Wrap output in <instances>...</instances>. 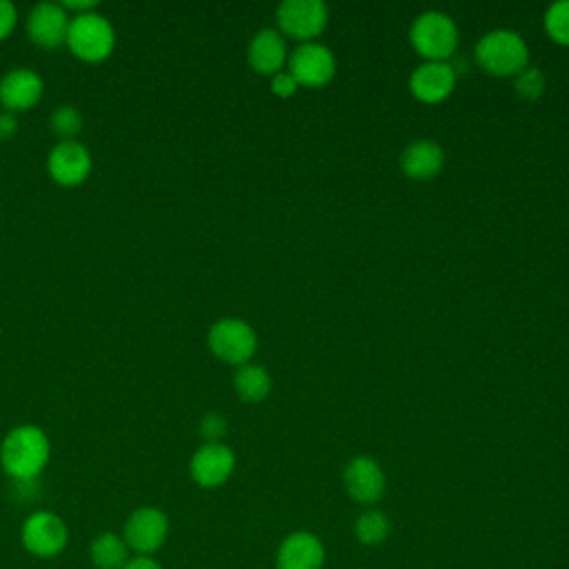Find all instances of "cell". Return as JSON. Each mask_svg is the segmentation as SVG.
Listing matches in <instances>:
<instances>
[{
  "label": "cell",
  "mask_w": 569,
  "mask_h": 569,
  "mask_svg": "<svg viewBox=\"0 0 569 569\" xmlns=\"http://www.w3.org/2000/svg\"><path fill=\"white\" fill-rule=\"evenodd\" d=\"M51 458L49 436L38 425H18L0 442V465L16 482H33Z\"/></svg>",
  "instance_id": "obj_1"
},
{
  "label": "cell",
  "mask_w": 569,
  "mask_h": 569,
  "mask_svg": "<svg viewBox=\"0 0 569 569\" xmlns=\"http://www.w3.org/2000/svg\"><path fill=\"white\" fill-rule=\"evenodd\" d=\"M67 47L78 60L87 64H98L113 53V47H116L113 24L98 11L73 16L69 22Z\"/></svg>",
  "instance_id": "obj_2"
},
{
  "label": "cell",
  "mask_w": 569,
  "mask_h": 569,
  "mask_svg": "<svg viewBox=\"0 0 569 569\" xmlns=\"http://www.w3.org/2000/svg\"><path fill=\"white\" fill-rule=\"evenodd\" d=\"M525 40L509 29L485 33L476 44V62L491 76H516L527 67Z\"/></svg>",
  "instance_id": "obj_3"
},
{
  "label": "cell",
  "mask_w": 569,
  "mask_h": 569,
  "mask_svg": "<svg viewBox=\"0 0 569 569\" xmlns=\"http://www.w3.org/2000/svg\"><path fill=\"white\" fill-rule=\"evenodd\" d=\"M20 542L33 558H56L69 542V527L58 513L36 509L20 527Z\"/></svg>",
  "instance_id": "obj_4"
},
{
  "label": "cell",
  "mask_w": 569,
  "mask_h": 569,
  "mask_svg": "<svg viewBox=\"0 0 569 569\" xmlns=\"http://www.w3.org/2000/svg\"><path fill=\"white\" fill-rule=\"evenodd\" d=\"M409 38L420 56L431 62H445L458 47V27L447 13L427 11L411 24Z\"/></svg>",
  "instance_id": "obj_5"
},
{
  "label": "cell",
  "mask_w": 569,
  "mask_h": 569,
  "mask_svg": "<svg viewBox=\"0 0 569 569\" xmlns=\"http://www.w3.org/2000/svg\"><path fill=\"white\" fill-rule=\"evenodd\" d=\"M120 536L133 556H153L167 542L169 518L158 507H136L127 516Z\"/></svg>",
  "instance_id": "obj_6"
},
{
  "label": "cell",
  "mask_w": 569,
  "mask_h": 569,
  "mask_svg": "<svg viewBox=\"0 0 569 569\" xmlns=\"http://www.w3.org/2000/svg\"><path fill=\"white\" fill-rule=\"evenodd\" d=\"M207 345L216 358L229 365H247L256 353L258 338L249 322L240 318H220L207 333Z\"/></svg>",
  "instance_id": "obj_7"
},
{
  "label": "cell",
  "mask_w": 569,
  "mask_h": 569,
  "mask_svg": "<svg viewBox=\"0 0 569 569\" xmlns=\"http://www.w3.org/2000/svg\"><path fill=\"white\" fill-rule=\"evenodd\" d=\"M91 153L78 140H60L47 156V173L60 187H78L91 173Z\"/></svg>",
  "instance_id": "obj_8"
},
{
  "label": "cell",
  "mask_w": 569,
  "mask_h": 569,
  "mask_svg": "<svg viewBox=\"0 0 569 569\" xmlns=\"http://www.w3.org/2000/svg\"><path fill=\"white\" fill-rule=\"evenodd\" d=\"M276 20L282 33L309 42L325 29L327 7L320 0H284L276 11Z\"/></svg>",
  "instance_id": "obj_9"
},
{
  "label": "cell",
  "mask_w": 569,
  "mask_h": 569,
  "mask_svg": "<svg viewBox=\"0 0 569 569\" xmlns=\"http://www.w3.org/2000/svg\"><path fill=\"white\" fill-rule=\"evenodd\" d=\"M236 467L233 451L222 442H204L189 460V476L198 487L216 489L224 485Z\"/></svg>",
  "instance_id": "obj_10"
},
{
  "label": "cell",
  "mask_w": 569,
  "mask_h": 569,
  "mask_svg": "<svg viewBox=\"0 0 569 569\" xmlns=\"http://www.w3.org/2000/svg\"><path fill=\"white\" fill-rule=\"evenodd\" d=\"M71 16L60 2H40L27 16V36L42 49H58L67 44Z\"/></svg>",
  "instance_id": "obj_11"
},
{
  "label": "cell",
  "mask_w": 569,
  "mask_h": 569,
  "mask_svg": "<svg viewBox=\"0 0 569 569\" xmlns=\"http://www.w3.org/2000/svg\"><path fill=\"white\" fill-rule=\"evenodd\" d=\"M333 53L318 42L300 44L289 58V73L296 78L298 87H322L333 78Z\"/></svg>",
  "instance_id": "obj_12"
},
{
  "label": "cell",
  "mask_w": 569,
  "mask_h": 569,
  "mask_svg": "<svg viewBox=\"0 0 569 569\" xmlns=\"http://www.w3.org/2000/svg\"><path fill=\"white\" fill-rule=\"evenodd\" d=\"M42 93L44 82L40 73L29 67H16L0 78V104L4 111H29L40 102Z\"/></svg>",
  "instance_id": "obj_13"
},
{
  "label": "cell",
  "mask_w": 569,
  "mask_h": 569,
  "mask_svg": "<svg viewBox=\"0 0 569 569\" xmlns=\"http://www.w3.org/2000/svg\"><path fill=\"white\" fill-rule=\"evenodd\" d=\"M453 87H456V69L447 62L427 60L409 78L411 93L427 104L442 102L445 98H449Z\"/></svg>",
  "instance_id": "obj_14"
},
{
  "label": "cell",
  "mask_w": 569,
  "mask_h": 569,
  "mask_svg": "<svg viewBox=\"0 0 569 569\" xmlns=\"http://www.w3.org/2000/svg\"><path fill=\"white\" fill-rule=\"evenodd\" d=\"M325 547L318 536L309 531L289 533L276 553L278 569H322Z\"/></svg>",
  "instance_id": "obj_15"
},
{
  "label": "cell",
  "mask_w": 569,
  "mask_h": 569,
  "mask_svg": "<svg viewBox=\"0 0 569 569\" xmlns=\"http://www.w3.org/2000/svg\"><path fill=\"white\" fill-rule=\"evenodd\" d=\"M345 489L360 505L376 502L385 491V473L380 465L369 456L353 458L345 469Z\"/></svg>",
  "instance_id": "obj_16"
},
{
  "label": "cell",
  "mask_w": 569,
  "mask_h": 569,
  "mask_svg": "<svg viewBox=\"0 0 569 569\" xmlns=\"http://www.w3.org/2000/svg\"><path fill=\"white\" fill-rule=\"evenodd\" d=\"M247 60L251 69L258 73H264V76L280 73L287 60V47L282 36L273 29H260L247 47Z\"/></svg>",
  "instance_id": "obj_17"
},
{
  "label": "cell",
  "mask_w": 569,
  "mask_h": 569,
  "mask_svg": "<svg viewBox=\"0 0 569 569\" xmlns=\"http://www.w3.org/2000/svg\"><path fill=\"white\" fill-rule=\"evenodd\" d=\"M445 162L440 144L433 140H413L400 153L402 171L413 180H429L440 173Z\"/></svg>",
  "instance_id": "obj_18"
},
{
  "label": "cell",
  "mask_w": 569,
  "mask_h": 569,
  "mask_svg": "<svg viewBox=\"0 0 569 569\" xmlns=\"http://www.w3.org/2000/svg\"><path fill=\"white\" fill-rule=\"evenodd\" d=\"M89 558L96 569H122L129 562L131 551L120 533L102 531L91 540Z\"/></svg>",
  "instance_id": "obj_19"
},
{
  "label": "cell",
  "mask_w": 569,
  "mask_h": 569,
  "mask_svg": "<svg viewBox=\"0 0 569 569\" xmlns=\"http://www.w3.org/2000/svg\"><path fill=\"white\" fill-rule=\"evenodd\" d=\"M233 387H236V393L240 400L260 402L271 391V378L264 367L247 362V365L238 367V371L233 376Z\"/></svg>",
  "instance_id": "obj_20"
},
{
  "label": "cell",
  "mask_w": 569,
  "mask_h": 569,
  "mask_svg": "<svg viewBox=\"0 0 569 569\" xmlns=\"http://www.w3.org/2000/svg\"><path fill=\"white\" fill-rule=\"evenodd\" d=\"M353 531H356V538L362 542V545H380L382 540H387L389 536V520L382 511L378 509H367L358 516L356 525H353Z\"/></svg>",
  "instance_id": "obj_21"
},
{
  "label": "cell",
  "mask_w": 569,
  "mask_h": 569,
  "mask_svg": "<svg viewBox=\"0 0 569 569\" xmlns=\"http://www.w3.org/2000/svg\"><path fill=\"white\" fill-rule=\"evenodd\" d=\"M49 129L60 140H76L82 129V113L73 104H60L49 116Z\"/></svg>",
  "instance_id": "obj_22"
},
{
  "label": "cell",
  "mask_w": 569,
  "mask_h": 569,
  "mask_svg": "<svg viewBox=\"0 0 569 569\" xmlns=\"http://www.w3.org/2000/svg\"><path fill=\"white\" fill-rule=\"evenodd\" d=\"M545 29L558 44L569 47V0L553 2L545 13Z\"/></svg>",
  "instance_id": "obj_23"
},
{
  "label": "cell",
  "mask_w": 569,
  "mask_h": 569,
  "mask_svg": "<svg viewBox=\"0 0 569 569\" xmlns=\"http://www.w3.org/2000/svg\"><path fill=\"white\" fill-rule=\"evenodd\" d=\"M513 89L522 100H536L545 91V78L536 67H525L520 73H516Z\"/></svg>",
  "instance_id": "obj_24"
},
{
  "label": "cell",
  "mask_w": 569,
  "mask_h": 569,
  "mask_svg": "<svg viewBox=\"0 0 569 569\" xmlns=\"http://www.w3.org/2000/svg\"><path fill=\"white\" fill-rule=\"evenodd\" d=\"M200 433L207 442H220V438L227 433V420L220 413H207L200 420Z\"/></svg>",
  "instance_id": "obj_25"
},
{
  "label": "cell",
  "mask_w": 569,
  "mask_h": 569,
  "mask_svg": "<svg viewBox=\"0 0 569 569\" xmlns=\"http://www.w3.org/2000/svg\"><path fill=\"white\" fill-rule=\"evenodd\" d=\"M16 22H18V11H16L13 2L0 0V42L13 33Z\"/></svg>",
  "instance_id": "obj_26"
},
{
  "label": "cell",
  "mask_w": 569,
  "mask_h": 569,
  "mask_svg": "<svg viewBox=\"0 0 569 569\" xmlns=\"http://www.w3.org/2000/svg\"><path fill=\"white\" fill-rule=\"evenodd\" d=\"M296 89H298V82H296V78H293L289 71H280V73H276V76L271 78V91H273L276 96H280V98L293 96Z\"/></svg>",
  "instance_id": "obj_27"
},
{
  "label": "cell",
  "mask_w": 569,
  "mask_h": 569,
  "mask_svg": "<svg viewBox=\"0 0 569 569\" xmlns=\"http://www.w3.org/2000/svg\"><path fill=\"white\" fill-rule=\"evenodd\" d=\"M60 4H62V9H64L67 13H71V18L98 9V2H96V0H62Z\"/></svg>",
  "instance_id": "obj_28"
},
{
  "label": "cell",
  "mask_w": 569,
  "mask_h": 569,
  "mask_svg": "<svg viewBox=\"0 0 569 569\" xmlns=\"http://www.w3.org/2000/svg\"><path fill=\"white\" fill-rule=\"evenodd\" d=\"M18 131V120L16 113L11 111H0V142H7L16 136Z\"/></svg>",
  "instance_id": "obj_29"
},
{
  "label": "cell",
  "mask_w": 569,
  "mask_h": 569,
  "mask_svg": "<svg viewBox=\"0 0 569 569\" xmlns=\"http://www.w3.org/2000/svg\"><path fill=\"white\" fill-rule=\"evenodd\" d=\"M122 569H164L153 556H131Z\"/></svg>",
  "instance_id": "obj_30"
}]
</instances>
